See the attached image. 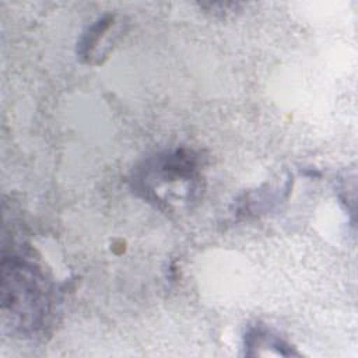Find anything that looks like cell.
<instances>
[{
    "mask_svg": "<svg viewBox=\"0 0 358 358\" xmlns=\"http://www.w3.org/2000/svg\"><path fill=\"white\" fill-rule=\"evenodd\" d=\"M199 179V158L193 151L176 150L173 152L158 155L148 161L145 169H143L140 180L145 192L154 199H165L168 189L172 192L171 196L176 194L179 185L190 196L194 189L193 186ZM180 192V190H179Z\"/></svg>",
    "mask_w": 358,
    "mask_h": 358,
    "instance_id": "cell-2",
    "label": "cell"
},
{
    "mask_svg": "<svg viewBox=\"0 0 358 358\" xmlns=\"http://www.w3.org/2000/svg\"><path fill=\"white\" fill-rule=\"evenodd\" d=\"M1 309L22 334L36 331L50 309V289L42 271L20 256H3Z\"/></svg>",
    "mask_w": 358,
    "mask_h": 358,
    "instance_id": "cell-1",
    "label": "cell"
},
{
    "mask_svg": "<svg viewBox=\"0 0 358 358\" xmlns=\"http://www.w3.org/2000/svg\"><path fill=\"white\" fill-rule=\"evenodd\" d=\"M115 25V15H103L98 18L88 29L83 34L81 39L78 41V56L87 62L92 63L94 59H96L98 63V48L101 46L102 39L106 36V34L113 28Z\"/></svg>",
    "mask_w": 358,
    "mask_h": 358,
    "instance_id": "cell-3",
    "label": "cell"
}]
</instances>
